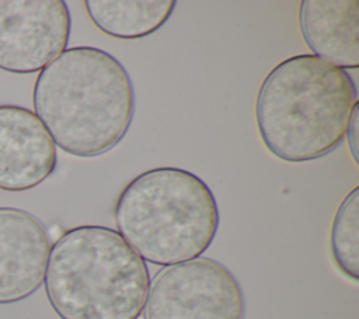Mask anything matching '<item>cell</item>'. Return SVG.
Listing matches in <instances>:
<instances>
[{
    "mask_svg": "<svg viewBox=\"0 0 359 319\" xmlns=\"http://www.w3.org/2000/svg\"><path fill=\"white\" fill-rule=\"evenodd\" d=\"M32 103L55 145L72 156L95 157L125 138L136 97L115 56L95 46H73L39 72Z\"/></svg>",
    "mask_w": 359,
    "mask_h": 319,
    "instance_id": "cell-1",
    "label": "cell"
},
{
    "mask_svg": "<svg viewBox=\"0 0 359 319\" xmlns=\"http://www.w3.org/2000/svg\"><path fill=\"white\" fill-rule=\"evenodd\" d=\"M356 103V86L346 70L310 53L290 56L259 86L257 128L275 157L316 160L341 145Z\"/></svg>",
    "mask_w": 359,
    "mask_h": 319,
    "instance_id": "cell-2",
    "label": "cell"
},
{
    "mask_svg": "<svg viewBox=\"0 0 359 319\" xmlns=\"http://www.w3.org/2000/svg\"><path fill=\"white\" fill-rule=\"evenodd\" d=\"M43 284L60 319H139L150 274L118 230L81 225L52 245Z\"/></svg>",
    "mask_w": 359,
    "mask_h": 319,
    "instance_id": "cell-3",
    "label": "cell"
},
{
    "mask_svg": "<svg viewBox=\"0 0 359 319\" xmlns=\"http://www.w3.org/2000/svg\"><path fill=\"white\" fill-rule=\"evenodd\" d=\"M125 242L146 261L172 266L201 257L219 229L210 187L180 167H156L133 177L114 207Z\"/></svg>",
    "mask_w": 359,
    "mask_h": 319,
    "instance_id": "cell-4",
    "label": "cell"
},
{
    "mask_svg": "<svg viewBox=\"0 0 359 319\" xmlns=\"http://www.w3.org/2000/svg\"><path fill=\"white\" fill-rule=\"evenodd\" d=\"M143 313L144 319H245V297L224 264L201 256L158 270Z\"/></svg>",
    "mask_w": 359,
    "mask_h": 319,
    "instance_id": "cell-5",
    "label": "cell"
},
{
    "mask_svg": "<svg viewBox=\"0 0 359 319\" xmlns=\"http://www.w3.org/2000/svg\"><path fill=\"white\" fill-rule=\"evenodd\" d=\"M70 30L63 0H0V69L41 72L66 49Z\"/></svg>",
    "mask_w": 359,
    "mask_h": 319,
    "instance_id": "cell-6",
    "label": "cell"
},
{
    "mask_svg": "<svg viewBox=\"0 0 359 319\" xmlns=\"http://www.w3.org/2000/svg\"><path fill=\"white\" fill-rule=\"evenodd\" d=\"M50 240L32 214L0 207V305L20 302L43 284Z\"/></svg>",
    "mask_w": 359,
    "mask_h": 319,
    "instance_id": "cell-7",
    "label": "cell"
},
{
    "mask_svg": "<svg viewBox=\"0 0 359 319\" xmlns=\"http://www.w3.org/2000/svg\"><path fill=\"white\" fill-rule=\"evenodd\" d=\"M56 145L28 108L0 105V190L25 191L56 169Z\"/></svg>",
    "mask_w": 359,
    "mask_h": 319,
    "instance_id": "cell-8",
    "label": "cell"
},
{
    "mask_svg": "<svg viewBox=\"0 0 359 319\" xmlns=\"http://www.w3.org/2000/svg\"><path fill=\"white\" fill-rule=\"evenodd\" d=\"M299 25L314 56L342 70L358 69V0H303L299 7Z\"/></svg>",
    "mask_w": 359,
    "mask_h": 319,
    "instance_id": "cell-9",
    "label": "cell"
},
{
    "mask_svg": "<svg viewBox=\"0 0 359 319\" xmlns=\"http://www.w3.org/2000/svg\"><path fill=\"white\" fill-rule=\"evenodd\" d=\"M174 0H87L91 22L105 35L139 39L160 30L175 8Z\"/></svg>",
    "mask_w": 359,
    "mask_h": 319,
    "instance_id": "cell-10",
    "label": "cell"
},
{
    "mask_svg": "<svg viewBox=\"0 0 359 319\" xmlns=\"http://www.w3.org/2000/svg\"><path fill=\"white\" fill-rule=\"evenodd\" d=\"M330 250L338 270L353 282L359 280V185L342 200L330 233Z\"/></svg>",
    "mask_w": 359,
    "mask_h": 319,
    "instance_id": "cell-11",
    "label": "cell"
},
{
    "mask_svg": "<svg viewBox=\"0 0 359 319\" xmlns=\"http://www.w3.org/2000/svg\"><path fill=\"white\" fill-rule=\"evenodd\" d=\"M346 138H348V146L351 150V155L355 160V163H359L358 159V145H359V101L355 104L348 128H346Z\"/></svg>",
    "mask_w": 359,
    "mask_h": 319,
    "instance_id": "cell-12",
    "label": "cell"
}]
</instances>
